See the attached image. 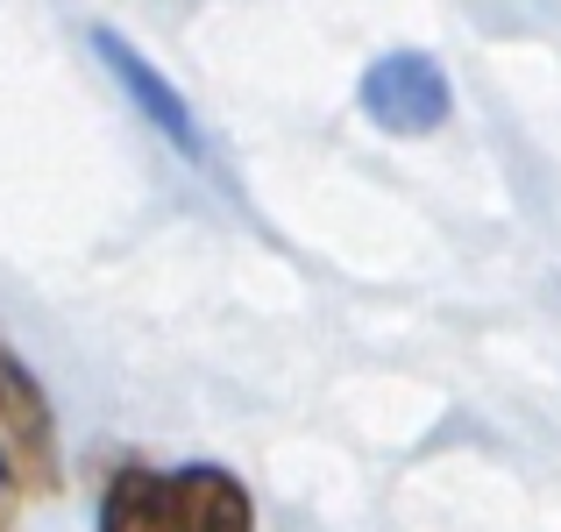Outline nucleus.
Masks as SVG:
<instances>
[{"mask_svg": "<svg viewBox=\"0 0 561 532\" xmlns=\"http://www.w3.org/2000/svg\"><path fill=\"white\" fill-rule=\"evenodd\" d=\"M100 532H256V497L220 462H122L100 490Z\"/></svg>", "mask_w": 561, "mask_h": 532, "instance_id": "nucleus-1", "label": "nucleus"}, {"mask_svg": "<svg viewBox=\"0 0 561 532\" xmlns=\"http://www.w3.org/2000/svg\"><path fill=\"white\" fill-rule=\"evenodd\" d=\"M356 107H363V122H370V128H383V136H398V142H412V136H434V128H448L455 85H448V71H440V57H426V50H383V57H370V65H363Z\"/></svg>", "mask_w": 561, "mask_h": 532, "instance_id": "nucleus-2", "label": "nucleus"}, {"mask_svg": "<svg viewBox=\"0 0 561 532\" xmlns=\"http://www.w3.org/2000/svg\"><path fill=\"white\" fill-rule=\"evenodd\" d=\"M85 43H93V57H100V71L114 79V93L128 100V107L142 114V122L157 128V136L171 142V150L185 157V164H214V142H206V128H199V114L185 107V93L164 79V71L150 65V57L136 50V43L122 36V28H85Z\"/></svg>", "mask_w": 561, "mask_h": 532, "instance_id": "nucleus-3", "label": "nucleus"}, {"mask_svg": "<svg viewBox=\"0 0 561 532\" xmlns=\"http://www.w3.org/2000/svg\"><path fill=\"white\" fill-rule=\"evenodd\" d=\"M0 448H8L22 497H50L65 483V454H57V412L50 391L36 383V369L0 342Z\"/></svg>", "mask_w": 561, "mask_h": 532, "instance_id": "nucleus-4", "label": "nucleus"}, {"mask_svg": "<svg viewBox=\"0 0 561 532\" xmlns=\"http://www.w3.org/2000/svg\"><path fill=\"white\" fill-rule=\"evenodd\" d=\"M14 497H22V476H14L8 448H0V532H14Z\"/></svg>", "mask_w": 561, "mask_h": 532, "instance_id": "nucleus-5", "label": "nucleus"}]
</instances>
